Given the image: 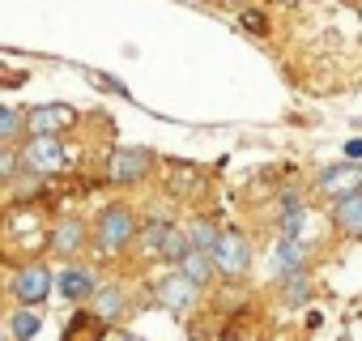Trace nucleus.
<instances>
[{"mask_svg":"<svg viewBox=\"0 0 362 341\" xmlns=\"http://www.w3.org/2000/svg\"><path fill=\"white\" fill-rule=\"evenodd\" d=\"M90 239H94V248H98L103 256H119L124 248H132V239H136V218H132V209H124V205L98 209V218H94V226H90Z\"/></svg>","mask_w":362,"mask_h":341,"instance_id":"nucleus-1","label":"nucleus"},{"mask_svg":"<svg viewBox=\"0 0 362 341\" xmlns=\"http://www.w3.org/2000/svg\"><path fill=\"white\" fill-rule=\"evenodd\" d=\"M209 256H214V273L226 277V282H243L247 269H252V243L235 226L230 231H218V243L209 248Z\"/></svg>","mask_w":362,"mask_h":341,"instance_id":"nucleus-2","label":"nucleus"},{"mask_svg":"<svg viewBox=\"0 0 362 341\" xmlns=\"http://www.w3.org/2000/svg\"><path fill=\"white\" fill-rule=\"evenodd\" d=\"M149 170H153V149H145V145H119L107 158V180L119 184V188L141 184Z\"/></svg>","mask_w":362,"mask_h":341,"instance_id":"nucleus-3","label":"nucleus"},{"mask_svg":"<svg viewBox=\"0 0 362 341\" xmlns=\"http://www.w3.org/2000/svg\"><path fill=\"white\" fill-rule=\"evenodd\" d=\"M132 243H141L145 256H162V260H170V265L192 248L188 235H184V226H175V222H149V226H141V235H136Z\"/></svg>","mask_w":362,"mask_h":341,"instance_id":"nucleus-4","label":"nucleus"},{"mask_svg":"<svg viewBox=\"0 0 362 341\" xmlns=\"http://www.w3.org/2000/svg\"><path fill=\"white\" fill-rule=\"evenodd\" d=\"M64 145H60V137H26V145H22V154H18V162H22V170H30V175H60L64 170Z\"/></svg>","mask_w":362,"mask_h":341,"instance_id":"nucleus-5","label":"nucleus"},{"mask_svg":"<svg viewBox=\"0 0 362 341\" xmlns=\"http://www.w3.org/2000/svg\"><path fill=\"white\" fill-rule=\"evenodd\" d=\"M56 290V273L47 269V265H22L18 269V277H13V299L18 303H26V307H43V299Z\"/></svg>","mask_w":362,"mask_h":341,"instance_id":"nucleus-6","label":"nucleus"},{"mask_svg":"<svg viewBox=\"0 0 362 341\" xmlns=\"http://www.w3.org/2000/svg\"><path fill=\"white\" fill-rule=\"evenodd\" d=\"M73 124H77V111L69 103H39V107L26 111V132L30 137H60Z\"/></svg>","mask_w":362,"mask_h":341,"instance_id":"nucleus-7","label":"nucleus"},{"mask_svg":"<svg viewBox=\"0 0 362 341\" xmlns=\"http://www.w3.org/2000/svg\"><path fill=\"white\" fill-rule=\"evenodd\" d=\"M153 294H158V307H166L170 316H188L197 307V299H201V286H192L188 277H179V273H166Z\"/></svg>","mask_w":362,"mask_h":341,"instance_id":"nucleus-8","label":"nucleus"},{"mask_svg":"<svg viewBox=\"0 0 362 341\" xmlns=\"http://www.w3.org/2000/svg\"><path fill=\"white\" fill-rule=\"evenodd\" d=\"M307 260H311V243L307 239H277L273 269H277L281 282H303L307 277Z\"/></svg>","mask_w":362,"mask_h":341,"instance_id":"nucleus-9","label":"nucleus"},{"mask_svg":"<svg viewBox=\"0 0 362 341\" xmlns=\"http://www.w3.org/2000/svg\"><path fill=\"white\" fill-rule=\"evenodd\" d=\"M362 188V166L358 162H345V166H328L320 170V192L324 197H345V192H358Z\"/></svg>","mask_w":362,"mask_h":341,"instance_id":"nucleus-10","label":"nucleus"},{"mask_svg":"<svg viewBox=\"0 0 362 341\" xmlns=\"http://www.w3.org/2000/svg\"><path fill=\"white\" fill-rule=\"evenodd\" d=\"M56 290H60L69 303H86V299L98 290V282H94V273H90L86 265H69V269L56 273Z\"/></svg>","mask_w":362,"mask_h":341,"instance_id":"nucleus-11","label":"nucleus"},{"mask_svg":"<svg viewBox=\"0 0 362 341\" xmlns=\"http://www.w3.org/2000/svg\"><path fill=\"white\" fill-rule=\"evenodd\" d=\"M175 273H179V277H188V282L201 286V290L218 277V273H214V256L201 252V248H188L184 256H179V260H175Z\"/></svg>","mask_w":362,"mask_h":341,"instance_id":"nucleus-12","label":"nucleus"},{"mask_svg":"<svg viewBox=\"0 0 362 341\" xmlns=\"http://www.w3.org/2000/svg\"><path fill=\"white\" fill-rule=\"evenodd\" d=\"M332 222H337L349 239H362V188L332 201Z\"/></svg>","mask_w":362,"mask_h":341,"instance_id":"nucleus-13","label":"nucleus"},{"mask_svg":"<svg viewBox=\"0 0 362 341\" xmlns=\"http://www.w3.org/2000/svg\"><path fill=\"white\" fill-rule=\"evenodd\" d=\"M86 243H90V226H86L81 218H64V222L52 231V248H56L60 256H77Z\"/></svg>","mask_w":362,"mask_h":341,"instance_id":"nucleus-14","label":"nucleus"},{"mask_svg":"<svg viewBox=\"0 0 362 341\" xmlns=\"http://www.w3.org/2000/svg\"><path fill=\"white\" fill-rule=\"evenodd\" d=\"M90 303H94V316L107 320V324H115V320L128 311V294H124L119 286H103V290H94Z\"/></svg>","mask_w":362,"mask_h":341,"instance_id":"nucleus-15","label":"nucleus"},{"mask_svg":"<svg viewBox=\"0 0 362 341\" xmlns=\"http://www.w3.org/2000/svg\"><path fill=\"white\" fill-rule=\"evenodd\" d=\"M184 235H188V243L201 248V252H209V248L218 243V226H214L209 218H192V222L184 226Z\"/></svg>","mask_w":362,"mask_h":341,"instance_id":"nucleus-16","label":"nucleus"},{"mask_svg":"<svg viewBox=\"0 0 362 341\" xmlns=\"http://www.w3.org/2000/svg\"><path fill=\"white\" fill-rule=\"evenodd\" d=\"M18 137H26V111H18V107H0V141H18Z\"/></svg>","mask_w":362,"mask_h":341,"instance_id":"nucleus-17","label":"nucleus"},{"mask_svg":"<svg viewBox=\"0 0 362 341\" xmlns=\"http://www.w3.org/2000/svg\"><path fill=\"white\" fill-rule=\"evenodd\" d=\"M39 324H43V316H39V311H30V307H18V311H13V320H9V328H13V341H30V337L39 333Z\"/></svg>","mask_w":362,"mask_h":341,"instance_id":"nucleus-18","label":"nucleus"},{"mask_svg":"<svg viewBox=\"0 0 362 341\" xmlns=\"http://www.w3.org/2000/svg\"><path fill=\"white\" fill-rule=\"evenodd\" d=\"M243 30H252V35H269V18L264 13H256V9H243Z\"/></svg>","mask_w":362,"mask_h":341,"instance_id":"nucleus-19","label":"nucleus"},{"mask_svg":"<svg viewBox=\"0 0 362 341\" xmlns=\"http://www.w3.org/2000/svg\"><path fill=\"white\" fill-rule=\"evenodd\" d=\"M115 341H145V337H132V333H119Z\"/></svg>","mask_w":362,"mask_h":341,"instance_id":"nucleus-20","label":"nucleus"},{"mask_svg":"<svg viewBox=\"0 0 362 341\" xmlns=\"http://www.w3.org/2000/svg\"><path fill=\"white\" fill-rule=\"evenodd\" d=\"M218 5H243V0H218Z\"/></svg>","mask_w":362,"mask_h":341,"instance_id":"nucleus-21","label":"nucleus"},{"mask_svg":"<svg viewBox=\"0 0 362 341\" xmlns=\"http://www.w3.org/2000/svg\"><path fill=\"white\" fill-rule=\"evenodd\" d=\"M0 341H5V333H0Z\"/></svg>","mask_w":362,"mask_h":341,"instance_id":"nucleus-22","label":"nucleus"}]
</instances>
